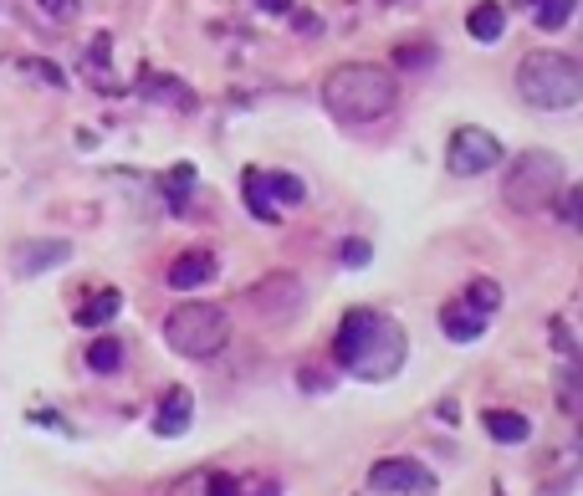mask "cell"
<instances>
[{"mask_svg":"<svg viewBox=\"0 0 583 496\" xmlns=\"http://www.w3.org/2000/svg\"><path fill=\"white\" fill-rule=\"evenodd\" d=\"M405 328H399L394 318H384V312L374 307H353L348 318L338 323V338H333V358L358 374V379H394L399 369H405Z\"/></svg>","mask_w":583,"mask_h":496,"instance_id":"1","label":"cell"},{"mask_svg":"<svg viewBox=\"0 0 583 496\" xmlns=\"http://www.w3.org/2000/svg\"><path fill=\"white\" fill-rule=\"evenodd\" d=\"M394 103H399V82L379 62H343L323 77V108L338 123H374L394 113Z\"/></svg>","mask_w":583,"mask_h":496,"instance_id":"2","label":"cell"},{"mask_svg":"<svg viewBox=\"0 0 583 496\" xmlns=\"http://www.w3.org/2000/svg\"><path fill=\"white\" fill-rule=\"evenodd\" d=\"M517 98L527 108H578L583 103V67L568 52H527L517 62Z\"/></svg>","mask_w":583,"mask_h":496,"instance_id":"3","label":"cell"},{"mask_svg":"<svg viewBox=\"0 0 583 496\" xmlns=\"http://www.w3.org/2000/svg\"><path fill=\"white\" fill-rule=\"evenodd\" d=\"M563 190V159L548 154V149H527L507 164L502 174V200L517 210V215H532V210H548Z\"/></svg>","mask_w":583,"mask_h":496,"instance_id":"4","label":"cell"},{"mask_svg":"<svg viewBox=\"0 0 583 496\" xmlns=\"http://www.w3.org/2000/svg\"><path fill=\"white\" fill-rule=\"evenodd\" d=\"M164 343L185 358H215L220 348L231 343V318L226 307H210V302H179L169 318H164Z\"/></svg>","mask_w":583,"mask_h":496,"instance_id":"5","label":"cell"},{"mask_svg":"<svg viewBox=\"0 0 583 496\" xmlns=\"http://www.w3.org/2000/svg\"><path fill=\"white\" fill-rule=\"evenodd\" d=\"M445 164H451L456 174H486V169H497L502 164V144L491 139L486 128H456L451 133V144H445Z\"/></svg>","mask_w":583,"mask_h":496,"instance_id":"6","label":"cell"},{"mask_svg":"<svg viewBox=\"0 0 583 496\" xmlns=\"http://www.w3.org/2000/svg\"><path fill=\"white\" fill-rule=\"evenodd\" d=\"M369 486L384 491V496H430L435 491V471L410 461V456H389V461L369 466Z\"/></svg>","mask_w":583,"mask_h":496,"instance_id":"7","label":"cell"},{"mask_svg":"<svg viewBox=\"0 0 583 496\" xmlns=\"http://www.w3.org/2000/svg\"><path fill=\"white\" fill-rule=\"evenodd\" d=\"M190 420H195V394L185 389V384H174L164 399H159V410H154V435L159 440H179L190 430Z\"/></svg>","mask_w":583,"mask_h":496,"instance_id":"8","label":"cell"},{"mask_svg":"<svg viewBox=\"0 0 583 496\" xmlns=\"http://www.w3.org/2000/svg\"><path fill=\"white\" fill-rule=\"evenodd\" d=\"M215 272H220L215 251L195 246V251H185V256H174V266H169V277H164V282H169L174 292H195V287L215 282Z\"/></svg>","mask_w":583,"mask_h":496,"instance_id":"9","label":"cell"},{"mask_svg":"<svg viewBox=\"0 0 583 496\" xmlns=\"http://www.w3.org/2000/svg\"><path fill=\"white\" fill-rule=\"evenodd\" d=\"M297 287H302L297 277L277 272V277H266L256 292H246V302H251L256 312H272V318H282V312H292V307L302 302V292H297Z\"/></svg>","mask_w":583,"mask_h":496,"instance_id":"10","label":"cell"},{"mask_svg":"<svg viewBox=\"0 0 583 496\" xmlns=\"http://www.w3.org/2000/svg\"><path fill=\"white\" fill-rule=\"evenodd\" d=\"M108 57H113V36H108V31H98V36H93V47H87V52H82V77H87V82H93V87H98V93H108V98H118V93H123V82L113 77V67H108Z\"/></svg>","mask_w":583,"mask_h":496,"instance_id":"11","label":"cell"},{"mask_svg":"<svg viewBox=\"0 0 583 496\" xmlns=\"http://www.w3.org/2000/svg\"><path fill=\"white\" fill-rule=\"evenodd\" d=\"M440 328H445V338H451V343H476L486 333V318H481V312H471L466 302H445L440 307Z\"/></svg>","mask_w":583,"mask_h":496,"instance_id":"12","label":"cell"},{"mask_svg":"<svg viewBox=\"0 0 583 496\" xmlns=\"http://www.w3.org/2000/svg\"><path fill=\"white\" fill-rule=\"evenodd\" d=\"M466 31H471V41H502V31H507V11H502V0H481V6H471Z\"/></svg>","mask_w":583,"mask_h":496,"instance_id":"13","label":"cell"},{"mask_svg":"<svg viewBox=\"0 0 583 496\" xmlns=\"http://www.w3.org/2000/svg\"><path fill=\"white\" fill-rule=\"evenodd\" d=\"M67 256H72L67 241H31V246L16 256V266H21L26 277H36V272H47V266H62Z\"/></svg>","mask_w":583,"mask_h":496,"instance_id":"14","label":"cell"},{"mask_svg":"<svg viewBox=\"0 0 583 496\" xmlns=\"http://www.w3.org/2000/svg\"><path fill=\"white\" fill-rule=\"evenodd\" d=\"M486 435L502 440V445H522L532 435V425L517 415V410H486Z\"/></svg>","mask_w":583,"mask_h":496,"instance_id":"15","label":"cell"},{"mask_svg":"<svg viewBox=\"0 0 583 496\" xmlns=\"http://www.w3.org/2000/svg\"><path fill=\"white\" fill-rule=\"evenodd\" d=\"M118 307H123V297H118L113 287H103L93 302H82V307H77V328H103V323H113V318H118Z\"/></svg>","mask_w":583,"mask_h":496,"instance_id":"16","label":"cell"},{"mask_svg":"<svg viewBox=\"0 0 583 496\" xmlns=\"http://www.w3.org/2000/svg\"><path fill=\"white\" fill-rule=\"evenodd\" d=\"M241 195H246V210H251V215L277 220V205H272V190H266V174H261V169H246V174H241Z\"/></svg>","mask_w":583,"mask_h":496,"instance_id":"17","label":"cell"},{"mask_svg":"<svg viewBox=\"0 0 583 496\" xmlns=\"http://www.w3.org/2000/svg\"><path fill=\"white\" fill-rule=\"evenodd\" d=\"M87 369L103 374V379H108V374H118V369H123V343H118V338H108V333H103V338H93V343H87Z\"/></svg>","mask_w":583,"mask_h":496,"instance_id":"18","label":"cell"},{"mask_svg":"<svg viewBox=\"0 0 583 496\" xmlns=\"http://www.w3.org/2000/svg\"><path fill=\"white\" fill-rule=\"evenodd\" d=\"M144 87V98H159V103H179V108H195V93H190V87L185 82H179V77H144L139 82Z\"/></svg>","mask_w":583,"mask_h":496,"instance_id":"19","label":"cell"},{"mask_svg":"<svg viewBox=\"0 0 583 496\" xmlns=\"http://www.w3.org/2000/svg\"><path fill=\"white\" fill-rule=\"evenodd\" d=\"M466 307H471V312H481V318H491V312L502 307V287L491 282V277H476V282L466 287Z\"/></svg>","mask_w":583,"mask_h":496,"instance_id":"20","label":"cell"},{"mask_svg":"<svg viewBox=\"0 0 583 496\" xmlns=\"http://www.w3.org/2000/svg\"><path fill=\"white\" fill-rule=\"evenodd\" d=\"M573 6H578V0H537L532 16H537V26H543V31H563L568 16H573Z\"/></svg>","mask_w":583,"mask_h":496,"instance_id":"21","label":"cell"},{"mask_svg":"<svg viewBox=\"0 0 583 496\" xmlns=\"http://www.w3.org/2000/svg\"><path fill=\"white\" fill-rule=\"evenodd\" d=\"M266 190H272V200H282V205H302V195H307V185L297 174H266Z\"/></svg>","mask_w":583,"mask_h":496,"instance_id":"22","label":"cell"},{"mask_svg":"<svg viewBox=\"0 0 583 496\" xmlns=\"http://www.w3.org/2000/svg\"><path fill=\"white\" fill-rule=\"evenodd\" d=\"M26 77H36V82H47V87H67V72L57 67V62H47V57H21L16 62Z\"/></svg>","mask_w":583,"mask_h":496,"instance_id":"23","label":"cell"},{"mask_svg":"<svg viewBox=\"0 0 583 496\" xmlns=\"http://www.w3.org/2000/svg\"><path fill=\"white\" fill-rule=\"evenodd\" d=\"M338 261L358 272V266H369V261H374V246H369L364 236H353V241H343V246H338Z\"/></svg>","mask_w":583,"mask_h":496,"instance_id":"24","label":"cell"},{"mask_svg":"<svg viewBox=\"0 0 583 496\" xmlns=\"http://www.w3.org/2000/svg\"><path fill=\"white\" fill-rule=\"evenodd\" d=\"M190 185H195V164H174V174H164V190H169L174 210H179V195H185Z\"/></svg>","mask_w":583,"mask_h":496,"instance_id":"25","label":"cell"},{"mask_svg":"<svg viewBox=\"0 0 583 496\" xmlns=\"http://www.w3.org/2000/svg\"><path fill=\"white\" fill-rule=\"evenodd\" d=\"M297 384L312 389V394H323V389H333V374H323L318 364H307V369H297Z\"/></svg>","mask_w":583,"mask_h":496,"instance_id":"26","label":"cell"},{"mask_svg":"<svg viewBox=\"0 0 583 496\" xmlns=\"http://www.w3.org/2000/svg\"><path fill=\"white\" fill-rule=\"evenodd\" d=\"M205 496H241V486H236V476H205Z\"/></svg>","mask_w":583,"mask_h":496,"instance_id":"27","label":"cell"},{"mask_svg":"<svg viewBox=\"0 0 583 496\" xmlns=\"http://www.w3.org/2000/svg\"><path fill=\"white\" fill-rule=\"evenodd\" d=\"M36 6L47 11L52 21H72V16H77V0H36Z\"/></svg>","mask_w":583,"mask_h":496,"instance_id":"28","label":"cell"},{"mask_svg":"<svg viewBox=\"0 0 583 496\" xmlns=\"http://www.w3.org/2000/svg\"><path fill=\"white\" fill-rule=\"evenodd\" d=\"M287 16H292V26H297V31H307V36H318V31H323V21L312 16V11H287Z\"/></svg>","mask_w":583,"mask_h":496,"instance_id":"29","label":"cell"},{"mask_svg":"<svg viewBox=\"0 0 583 496\" xmlns=\"http://www.w3.org/2000/svg\"><path fill=\"white\" fill-rule=\"evenodd\" d=\"M435 52L430 47H399V67H420V62H430Z\"/></svg>","mask_w":583,"mask_h":496,"instance_id":"30","label":"cell"},{"mask_svg":"<svg viewBox=\"0 0 583 496\" xmlns=\"http://www.w3.org/2000/svg\"><path fill=\"white\" fill-rule=\"evenodd\" d=\"M558 195H563V205H558V215H563V220L573 225V220H578V195H573V190H558Z\"/></svg>","mask_w":583,"mask_h":496,"instance_id":"31","label":"cell"},{"mask_svg":"<svg viewBox=\"0 0 583 496\" xmlns=\"http://www.w3.org/2000/svg\"><path fill=\"white\" fill-rule=\"evenodd\" d=\"M553 343H558L563 353H573V333H568V323H563V318H553Z\"/></svg>","mask_w":583,"mask_h":496,"instance_id":"32","label":"cell"},{"mask_svg":"<svg viewBox=\"0 0 583 496\" xmlns=\"http://www.w3.org/2000/svg\"><path fill=\"white\" fill-rule=\"evenodd\" d=\"M251 6H261V11H272V16H287V11H292V0H251Z\"/></svg>","mask_w":583,"mask_h":496,"instance_id":"33","label":"cell"},{"mask_svg":"<svg viewBox=\"0 0 583 496\" xmlns=\"http://www.w3.org/2000/svg\"><path fill=\"white\" fill-rule=\"evenodd\" d=\"M246 496H282V486H277V481H266V486H256V491H246Z\"/></svg>","mask_w":583,"mask_h":496,"instance_id":"34","label":"cell"}]
</instances>
